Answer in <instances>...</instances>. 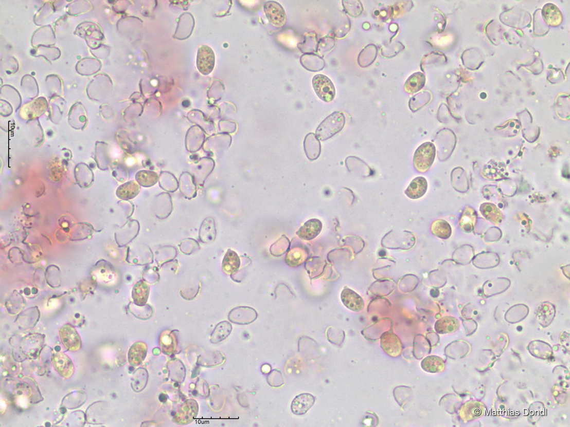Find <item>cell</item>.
Instances as JSON below:
<instances>
[{
    "label": "cell",
    "instance_id": "obj_1",
    "mask_svg": "<svg viewBox=\"0 0 570 427\" xmlns=\"http://www.w3.org/2000/svg\"><path fill=\"white\" fill-rule=\"evenodd\" d=\"M345 117L341 112H335L327 117L316 130V136L322 141L332 138L344 127Z\"/></svg>",
    "mask_w": 570,
    "mask_h": 427
},
{
    "label": "cell",
    "instance_id": "obj_2",
    "mask_svg": "<svg viewBox=\"0 0 570 427\" xmlns=\"http://www.w3.org/2000/svg\"><path fill=\"white\" fill-rule=\"evenodd\" d=\"M436 147L431 142H426L419 146L415 152L413 163L416 170L425 172L434 163L436 157Z\"/></svg>",
    "mask_w": 570,
    "mask_h": 427
},
{
    "label": "cell",
    "instance_id": "obj_3",
    "mask_svg": "<svg viewBox=\"0 0 570 427\" xmlns=\"http://www.w3.org/2000/svg\"><path fill=\"white\" fill-rule=\"evenodd\" d=\"M312 84L316 94L322 101L330 102L334 99L335 88L328 77L323 75H316L313 79Z\"/></svg>",
    "mask_w": 570,
    "mask_h": 427
},
{
    "label": "cell",
    "instance_id": "obj_4",
    "mask_svg": "<svg viewBox=\"0 0 570 427\" xmlns=\"http://www.w3.org/2000/svg\"><path fill=\"white\" fill-rule=\"evenodd\" d=\"M266 16L271 24L280 28L286 24L287 15L283 8L277 2L270 1L263 6Z\"/></svg>",
    "mask_w": 570,
    "mask_h": 427
},
{
    "label": "cell",
    "instance_id": "obj_5",
    "mask_svg": "<svg viewBox=\"0 0 570 427\" xmlns=\"http://www.w3.org/2000/svg\"><path fill=\"white\" fill-rule=\"evenodd\" d=\"M215 56L212 49L207 46L200 47L197 56V67L200 72L208 75L213 70Z\"/></svg>",
    "mask_w": 570,
    "mask_h": 427
},
{
    "label": "cell",
    "instance_id": "obj_6",
    "mask_svg": "<svg viewBox=\"0 0 570 427\" xmlns=\"http://www.w3.org/2000/svg\"><path fill=\"white\" fill-rule=\"evenodd\" d=\"M257 311L249 307H239L232 309L228 319L236 324L249 325L254 322L257 318Z\"/></svg>",
    "mask_w": 570,
    "mask_h": 427
},
{
    "label": "cell",
    "instance_id": "obj_7",
    "mask_svg": "<svg viewBox=\"0 0 570 427\" xmlns=\"http://www.w3.org/2000/svg\"><path fill=\"white\" fill-rule=\"evenodd\" d=\"M381 345L383 350L390 357H398L403 350L402 342L393 332L388 331L382 336Z\"/></svg>",
    "mask_w": 570,
    "mask_h": 427
},
{
    "label": "cell",
    "instance_id": "obj_8",
    "mask_svg": "<svg viewBox=\"0 0 570 427\" xmlns=\"http://www.w3.org/2000/svg\"><path fill=\"white\" fill-rule=\"evenodd\" d=\"M60 333L63 344L68 350L77 351L80 349L81 340L74 327L70 325H65L61 329Z\"/></svg>",
    "mask_w": 570,
    "mask_h": 427
},
{
    "label": "cell",
    "instance_id": "obj_9",
    "mask_svg": "<svg viewBox=\"0 0 570 427\" xmlns=\"http://www.w3.org/2000/svg\"><path fill=\"white\" fill-rule=\"evenodd\" d=\"M315 402V398L312 394H300L293 400L291 404L292 413L296 415H304L313 406Z\"/></svg>",
    "mask_w": 570,
    "mask_h": 427
},
{
    "label": "cell",
    "instance_id": "obj_10",
    "mask_svg": "<svg viewBox=\"0 0 570 427\" xmlns=\"http://www.w3.org/2000/svg\"><path fill=\"white\" fill-rule=\"evenodd\" d=\"M52 364L56 370L65 378H69L73 375L75 367L70 358L64 353L58 352L52 358Z\"/></svg>",
    "mask_w": 570,
    "mask_h": 427
},
{
    "label": "cell",
    "instance_id": "obj_11",
    "mask_svg": "<svg viewBox=\"0 0 570 427\" xmlns=\"http://www.w3.org/2000/svg\"><path fill=\"white\" fill-rule=\"evenodd\" d=\"M323 229V224L317 219H311L306 222L297 232L299 238L304 240H311L318 236Z\"/></svg>",
    "mask_w": 570,
    "mask_h": 427
},
{
    "label": "cell",
    "instance_id": "obj_12",
    "mask_svg": "<svg viewBox=\"0 0 570 427\" xmlns=\"http://www.w3.org/2000/svg\"><path fill=\"white\" fill-rule=\"evenodd\" d=\"M341 298L345 307L354 312H361L365 308V302L362 298L351 289L344 288Z\"/></svg>",
    "mask_w": 570,
    "mask_h": 427
},
{
    "label": "cell",
    "instance_id": "obj_13",
    "mask_svg": "<svg viewBox=\"0 0 570 427\" xmlns=\"http://www.w3.org/2000/svg\"><path fill=\"white\" fill-rule=\"evenodd\" d=\"M198 410L197 402L194 400H188L182 404L175 416V419L179 424H188L196 418Z\"/></svg>",
    "mask_w": 570,
    "mask_h": 427
},
{
    "label": "cell",
    "instance_id": "obj_14",
    "mask_svg": "<svg viewBox=\"0 0 570 427\" xmlns=\"http://www.w3.org/2000/svg\"><path fill=\"white\" fill-rule=\"evenodd\" d=\"M304 150L306 156L310 161L317 159L321 152L319 139L315 134L310 133L306 135L304 142Z\"/></svg>",
    "mask_w": 570,
    "mask_h": 427
},
{
    "label": "cell",
    "instance_id": "obj_15",
    "mask_svg": "<svg viewBox=\"0 0 570 427\" xmlns=\"http://www.w3.org/2000/svg\"><path fill=\"white\" fill-rule=\"evenodd\" d=\"M427 189L428 182L426 179L423 177H418L411 181L405 193L408 198L416 199L423 197Z\"/></svg>",
    "mask_w": 570,
    "mask_h": 427
},
{
    "label": "cell",
    "instance_id": "obj_16",
    "mask_svg": "<svg viewBox=\"0 0 570 427\" xmlns=\"http://www.w3.org/2000/svg\"><path fill=\"white\" fill-rule=\"evenodd\" d=\"M147 352V346L144 342H136L131 346L129 352L130 364L134 366L140 365L145 360Z\"/></svg>",
    "mask_w": 570,
    "mask_h": 427
},
{
    "label": "cell",
    "instance_id": "obj_17",
    "mask_svg": "<svg viewBox=\"0 0 570 427\" xmlns=\"http://www.w3.org/2000/svg\"><path fill=\"white\" fill-rule=\"evenodd\" d=\"M302 66L310 71H319L325 66V61L322 58L314 54H305L300 59Z\"/></svg>",
    "mask_w": 570,
    "mask_h": 427
},
{
    "label": "cell",
    "instance_id": "obj_18",
    "mask_svg": "<svg viewBox=\"0 0 570 427\" xmlns=\"http://www.w3.org/2000/svg\"><path fill=\"white\" fill-rule=\"evenodd\" d=\"M214 165V162L212 160L204 159L195 166L193 170L194 176L198 183L201 184L204 182L206 178L213 170Z\"/></svg>",
    "mask_w": 570,
    "mask_h": 427
},
{
    "label": "cell",
    "instance_id": "obj_19",
    "mask_svg": "<svg viewBox=\"0 0 570 427\" xmlns=\"http://www.w3.org/2000/svg\"><path fill=\"white\" fill-rule=\"evenodd\" d=\"M421 366L428 373H440L444 370L445 362L439 357L431 356L424 358L421 363Z\"/></svg>",
    "mask_w": 570,
    "mask_h": 427
},
{
    "label": "cell",
    "instance_id": "obj_20",
    "mask_svg": "<svg viewBox=\"0 0 570 427\" xmlns=\"http://www.w3.org/2000/svg\"><path fill=\"white\" fill-rule=\"evenodd\" d=\"M223 270L228 275H231L238 271L240 267V259L237 253L228 250L223 261Z\"/></svg>",
    "mask_w": 570,
    "mask_h": 427
},
{
    "label": "cell",
    "instance_id": "obj_21",
    "mask_svg": "<svg viewBox=\"0 0 570 427\" xmlns=\"http://www.w3.org/2000/svg\"><path fill=\"white\" fill-rule=\"evenodd\" d=\"M150 287L144 281L137 283L133 288V298L136 305H145L149 296Z\"/></svg>",
    "mask_w": 570,
    "mask_h": 427
},
{
    "label": "cell",
    "instance_id": "obj_22",
    "mask_svg": "<svg viewBox=\"0 0 570 427\" xmlns=\"http://www.w3.org/2000/svg\"><path fill=\"white\" fill-rule=\"evenodd\" d=\"M231 330V325L228 321H222L215 327L210 336V342L213 344L219 343L229 336Z\"/></svg>",
    "mask_w": 570,
    "mask_h": 427
},
{
    "label": "cell",
    "instance_id": "obj_23",
    "mask_svg": "<svg viewBox=\"0 0 570 427\" xmlns=\"http://www.w3.org/2000/svg\"><path fill=\"white\" fill-rule=\"evenodd\" d=\"M458 326V321L456 319L446 316L437 321L435 328L437 333L446 334L455 331Z\"/></svg>",
    "mask_w": 570,
    "mask_h": 427
},
{
    "label": "cell",
    "instance_id": "obj_24",
    "mask_svg": "<svg viewBox=\"0 0 570 427\" xmlns=\"http://www.w3.org/2000/svg\"><path fill=\"white\" fill-rule=\"evenodd\" d=\"M307 256V252L303 248L295 247L288 252L285 261L290 267H297L302 264Z\"/></svg>",
    "mask_w": 570,
    "mask_h": 427
},
{
    "label": "cell",
    "instance_id": "obj_25",
    "mask_svg": "<svg viewBox=\"0 0 570 427\" xmlns=\"http://www.w3.org/2000/svg\"><path fill=\"white\" fill-rule=\"evenodd\" d=\"M425 83V77L421 72H416L412 75L404 84L405 91L413 94L420 90Z\"/></svg>",
    "mask_w": 570,
    "mask_h": 427
},
{
    "label": "cell",
    "instance_id": "obj_26",
    "mask_svg": "<svg viewBox=\"0 0 570 427\" xmlns=\"http://www.w3.org/2000/svg\"><path fill=\"white\" fill-rule=\"evenodd\" d=\"M139 184L135 181H130L120 186L117 192L118 197L123 199L134 198L140 192Z\"/></svg>",
    "mask_w": 570,
    "mask_h": 427
},
{
    "label": "cell",
    "instance_id": "obj_27",
    "mask_svg": "<svg viewBox=\"0 0 570 427\" xmlns=\"http://www.w3.org/2000/svg\"><path fill=\"white\" fill-rule=\"evenodd\" d=\"M216 228L212 218L205 219L200 230V239L204 243L214 240L216 236Z\"/></svg>",
    "mask_w": 570,
    "mask_h": 427
},
{
    "label": "cell",
    "instance_id": "obj_28",
    "mask_svg": "<svg viewBox=\"0 0 570 427\" xmlns=\"http://www.w3.org/2000/svg\"><path fill=\"white\" fill-rule=\"evenodd\" d=\"M431 231L433 234L443 239L450 238L452 234L450 225L442 219L436 220L432 224Z\"/></svg>",
    "mask_w": 570,
    "mask_h": 427
},
{
    "label": "cell",
    "instance_id": "obj_29",
    "mask_svg": "<svg viewBox=\"0 0 570 427\" xmlns=\"http://www.w3.org/2000/svg\"><path fill=\"white\" fill-rule=\"evenodd\" d=\"M377 56V49L376 46L369 45L365 47L358 57V63L361 67H366L370 65L376 60Z\"/></svg>",
    "mask_w": 570,
    "mask_h": 427
},
{
    "label": "cell",
    "instance_id": "obj_30",
    "mask_svg": "<svg viewBox=\"0 0 570 427\" xmlns=\"http://www.w3.org/2000/svg\"><path fill=\"white\" fill-rule=\"evenodd\" d=\"M476 212L473 209L467 207L462 215L460 222V227L464 231H471L476 225Z\"/></svg>",
    "mask_w": 570,
    "mask_h": 427
},
{
    "label": "cell",
    "instance_id": "obj_31",
    "mask_svg": "<svg viewBox=\"0 0 570 427\" xmlns=\"http://www.w3.org/2000/svg\"><path fill=\"white\" fill-rule=\"evenodd\" d=\"M481 212L485 218L492 221L493 223L499 224L502 221V213L493 204L484 203L481 207Z\"/></svg>",
    "mask_w": 570,
    "mask_h": 427
},
{
    "label": "cell",
    "instance_id": "obj_32",
    "mask_svg": "<svg viewBox=\"0 0 570 427\" xmlns=\"http://www.w3.org/2000/svg\"><path fill=\"white\" fill-rule=\"evenodd\" d=\"M180 189L185 196L191 198L196 193V188L194 184L193 179L191 175L188 173H184L180 178Z\"/></svg>",
    "mask_w": 570,
    "mask_h": 427
},
{
    "label": "cell",
    "instance_id": "obj_33",
    "mask_svg": "<svg viewBox=\"0 0 570 427\" xmlns=\"http://www.w3.org/2000/svg\"><path fill=\"white\" fill-rule=\"evenodd\" d=\"M136 179L139 184L146 188L154 186L159 180L156 173L147 171H139L136 174Z\"/></svg>",
    "mask_w": 570,
    "mask_h": 427
},
{
    "label": "cell",
    "instance_id": "obj_34",
    "mask_svg": "<svg viewBox=\"0 0 570 427\" xmlns=\"http://www.w3.org/2000/svg\"><path fill=\"white\" fill-rule=\"evenodd\" d=\"M482 404L478 402L467 403L462 409V418L467 420H471L481 416L484 411Z\"/></svg>",
    "mask_w": 570,
    "mask_h": 427
},
{
    "label": "cell",
    "instance_id": "obj_35",
    "mask_svg": "<svg viewBox=\"0 0 570 427\" xmlns=\"http://www.w3.org/2000/svg\"><path fill=\"white\" fill-rule=\"evenodd\" d=\"M318 41L315 33H309L305 36L302 43L298 45V48L305 54H312L316 51Z\"/></svg>",
    "mask_w": 570,
    "mask_h": 427
},
{
    "label": "cell",
    "instance_id": "obj_36",
    "mask_svg": "<svg viewBox=\"0 0 570 427\" xmlns=\"http://www.w3.org/2000/svg\"><path fill=\"white\" fill-rule=\"evenodd\" d=\"M431 99V94L429 91L420 92L411 99L409 107L413 112L420 109L429 103Z\"/></svg>",
    "mask_w": 570,
    "mask_h": 427
},
{
    "label": "cell",
    "instance_id": "obj_37",
    "mask_svg": "<svg viewBox=\"0 0 570 427\" xmlns=\"http://www.w3.org/2000/svg\"><path fill=\"white\" fill-rule=\"evenodd\" d=\"M160 184L163 189L169 192L175 191L178 188L176 179L172 174L168 172L162 173L160 176Z\"/></svg>",
    "mask_w": 570,
    "mask_h": 427
},
{
    "label": "cell",
    "instance_id": "obj_38",
    "mask_svg": "<svg viewBox=\"0 0 570 427\" xmlns=\"http://www.w3.org/2000/svg\"><path fill=\"white\" fill-rule=\"evenodd\" d=\"M204 139V136L202 133H189L186 141L187 149L191 152H196L202 146Z\"/></svg>",
    "mask_w": 570,
    "mask_h": 427
},
{
    "label": "cell",
    "instance_id": "obj_39",
    "mask_svg": "<svg viewBox=\"0 0 570 427\" xmlns=\"http://www.w3.org/2000/svg\"><path fill=\"white\" fill-rule=\"evenodd\" d=\"M174 337L175 336L171 334V332L168 333L167 331L161 336L160 341L161 347L166 354H171L175 349L176 340Z\"/></svg>",
    "mask_w": 570,
    "mask_h": 427
},
{
    "label": "cell",
    "instance_id": "obj_40",
    "mask_svg": "<svg viewBox=\"0 0 570 427\" xmlns=\"http://www.w3.org/2000/svg\"><path fill=\"white\" fill-rule=\"evenodd\" d=\"M290 242L286 236L283 235L275 244L271 247V252L272 255L279 256L283 255L289 249Z\"/></svg>",
    "mask_w": 570,
    "mask_h": 427
},
{
    "label": "cell",
    "instance_id": "obj_41",
    "mask_svg": "<svg viewBox=\"0 0 570 427\" xmlns=\"http://www.w3.org/2000/svg\"><path fill=\"white\" fill-rule=\"evenodd\" d=\"M335 40L331 36H326L318 42L316 47V52L320 55H324L330 51L335 45Z\"/></svg>",
    "mask_w": 570,
    "mask_h": 427
},
{
    "label": "cell",
    "instance_id": "obj_42",
    "mask_svg": "<svg viewBox=\"0 0 570 427\" xmlns=\"http://www.w3.org/2000/svg\"><path fill=\"white\" fill-rule=\"evenodd\" d=\"M344 7L348 14L351 16H360L363 11V8L360 1H343Z\"/></svg>",
    "mask_w": 570,
    "mask_h": 427
},
{
    "label": "cell",
    "instance_id": "obj_43",
    "mask_svg": "<svg viewBox=\"0 0 570 427\" xmlns=\"http://www.w3.org/2000/svg\"><path fill=\"white\" fill-rule=\"evenodd\" d=\"M266 379L269 385L273 387H281L284 384L282 374L278 370H273L269 373Z\"/></svg>",
    "mask_w": 570,
    "mask_h": 427
}]
</instances>
